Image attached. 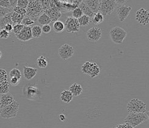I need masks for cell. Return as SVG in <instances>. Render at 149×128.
<instances>
[{"label":"cell","mask_w":149,"mask_h":128,"mask_svg":"<svg viewBox=\"0 0 149 128\" xmlns=\"http://www.w3.org/2000/svg\"><path fill=\"white\" fill-rule=\"evenodd\" d=\"M43 12L41 1H29L26 8V17L33 19L34 20Z\"/></svg>","instance_id":"1"},{"label":"cell","mask_w":149,"mask_h":128,"mask_svg":"<svg viewBox=\"0 0 149 128\" xmlns=\"http://www.w3.org/2000/svg\"><path fill=\"white\" fill-rule=\"evenodd\" d=\"M148 120L146 113H129L124 119L125 123H128L135 127L139 126Z\"/></svg>","instance_id":"2"},{"label":"cell","mask_w":149,"mask_h":128,"mask_svg":"<svg viewBox=\"0 0 149 128\" xmlns=\"http://www.w3.org/2000/svg\"><path fill=\"white\" fill-rule=\"evenodd\" d=\"M127 36V32L120 27H115L111 29L109 36L111 41L116 44H122Z\"/></svg>","instance_id":"3"},{"label":"cell","mask_w":149,"mask_h":128,"mask_svg":"<svg viewBox=\"0 0 149 128\" xmlns=\"http://www.w3.org/2000/svg\"><path fill=\"white\" fill-rule=\"evenodd\" d=\"M19 109V103L14 101L10 105L0 109V116L3 118L9 119L15 117Z\"/></svg>","instance_id":"4"},{"label":"cell","mask_w":149,"mask_h":128,"mask_svg":"<svg viewBox=\"0 0 149 128\" xmlns=\"http://www.w3.org/2000/svg\"><path fill=\"white\" fill-rule=\"evenodd\" d=\"M127 111L128 113H146V104L139 99H133L127 104Z\"/></svg>","instance_id":"5"},{"label":"cell","mask_w":149,"mask_h":128,"mask_svg":"<svg viewBox=\"0 0 149 128\" xmlns=\"http://www.w3.org/2000/svg\"><path fill=\"white\" fill-rule=\"evenodd\" d=\"M81 71L91 78H95L100 74V68L95 62L87 61L81 66Z\"/></svg>","instance_id":"6"},{"label":"cell","mask_w":149,"mask_h":128,"mask_svg":"<svg viewBox=\"0 0 149 128\" xmlns=\"http://www.w3.org/2000/svg\"><path fill=\"white\" fill-rule=\"evenodd\" d=\"M24 96L28 100L35 101L41 97V91L35 85H26L23 90Z\"/></svg>","instance_id":"7"},{"label":"cell","mask_w":149,"mask_h":128,"mask_svg":"<svg viewBox=\"0 0 149 128\" xmlns=\"http://www.w3.org/2000/svg\"><path fill=\"white\" fill-rule=\"evenodd\" d=\"M44 13L50 18L52 22L59 20L62 15L61 10L58 7L57 1H50L49 8L45 10Z\"/></svg>","instance_id":"8"},{"label":"cell","mask_w":149,"mask_h":128,"mask_svg":"<svg viewBox=\"0 0 149 128\" xmlns=\"http://www.w3.org/2000/svg\"><path fill=\"white\" fill-rule=\"evenodd\" d=\"M117 6L116 1L108 0V1H100L99 13H100L104 17L110 15Z\"/></svg>","instance_id":"9"},{"label":"cell","mask_w":149,"mask_h":128,"mask_svg":"<svg viewBox=\"0 0 149 128\" xmlns=\"http://www.w3.org/2000/svg\"><path fill=\"white\" fill-rule=\"evenodd\" d=\"M65 29L67 33H77L79 31V24L78 19H74L72 16L69 17L65 20Z\"/></svg>","instance_id":"10"},{"label":"cell","mask_w":149,"mask_h":128,"mask_svg":"<svg viewBox=\"0 0 149 128\" xmlns=\"http://www.w3.org/2000/svg\"><path fill=\"white\" fill-rule=\"evenodd\" d=\"M74 52L73 47L67 44L61 45L58 50L59 56L63 60H67L72 58L73 56Z\"/></svg>","instance_id":"11"},{"label":"cell","mask_w":149,"mask_h":128,"mask_svg":"<svg viewBox=\"0 0 149 128\" xmlns=\"http://www.w3.org/2000/svg\"><path fill=\"white\" fill-rule=\"evenodd\" d=\"M136 20L142 25H147L149 23V11L142 8L136 11L135 15Z\"/></svg>","instance_id":"12"},{"label":"cell","mask_w":149,"mask_h":128,"mask_svg":"<svg viewBox=\"0 0 149 128\" xmlns=\"http://www.w3.org/2000/svg\"><path fill=\"white\" fill-rule=\"evenodd\" d=\"M103 34L101 28L94 27L91 28L87 32V38L90 42H95L100 39Z\"/></svg>","instance_id":"13"},{"label":"cell","mask_w":149,"mask_h":128,"mask_svg":"<svg viewBox=\"0 0 149 128\" xmlns=\"http://www.w3.org/2000/svg\"><path fill=\"white\" fill-rule=\"evenodd\" d=\"M132 8L125 4L118 5L117 8V15L120 22H124L128 17Z\"/></svg>","instance_id":"14"},{"label":"cell","mask_w":149,"mask_h":128,"mask_svg":"<svg viewBox=\"0 0 149 128\" xmlns=\"http://www.w3.org/2000/svg\"><path fill=\"white\" fill-rule=\"evenodd\" d=\"M17 38L21 41H28L31 40L33 37L31 33V27L24 26L22 31L16 36Z\"/></svg>","instance_id":"15"},{"label":"cell","mask_w":149,"mask_h":128,"mask_svg":"<svg viewBox=\"0 0 149 128\" xmlns=\"http://www.w3.org/2000/svg\"><path fill=\"white\" fill-rule=\"evenodd\" d=\"M15 101L14 96L10 93L2 94L0 98V109L10 105Z\"/></svg>","instance_id":"16"},{"label":"cell","mask_w":149,"mask_h":128,"mask_svg":"<svg viewBox=\"0 0 149 128\" xmlns=\"http://www.w3.org/2000/svg\"><path fill=\"white\" fill-rule=\"evenodd\" d=\"M37 72H38V69L36 68H32V67L26 66L23 68L24 77L28 80L33 79L37 75Z\"/></svg>","instance_id":"17"},{"label":"cell","mask_w":149,"mask_h":128,"mask_svg":"<svg viewBox=\"0 0 149 128\" xmlns=\"http://www.w3.org/2000/svg\"><path fill=\"white\" fill-rule=\"evenodd\" d=\"M94 14L98 13L99 8H100V1H97V0H88V1H83Z\"/></svg>","instance_id":"18"},{"label":"cell","mask_w":149,"mask_h":128,"mask_svg":"<svg viewBox=\"0 0 149 128\" xmlns=\"http://www.w3.org/2000/svg\"><path fill=\"white\" fill-rule=\"evenodd\" d=\"M83 88L81 85L77 83H73L69 88V91L74 96H78L83 92Z\"/></svg>","instance_id":"19"},{"label":"cell","mask_w":149,"mask_h":128,"mask_svg":"<svg viewBox=\"0 0 149 128\" xmlns=\"http://www.w3.org/2000/svg\"><path fill=\"white\" fill-rule=\"evenodd\" d=\"M61 100L65 103H70L73 98V96L69 90H64L61 93Z\"/></svg>","instance_id":"20"},{"label":"cell","mask_w":149,"mask_h":128,"mask_svg":"<svg viewBox=\"0 0 149 128\" xmlns=\"http://www.w3.org/2000/svg\"><path fill=\"white\" fill-rule=\"evenodd\" d=\"M79 8L82 10L83 13L84 15H86L87 16L89 17L91 19H92V18L94 17L95 14L93 13L88 6L83 1H82L81 3H80V4L79 6Z\"/></svg>","instance_id":"21"},{"label":"cell","mask_w":149,"mask_h":128,"mask_svg":"<svg viewBox=\"0 0 149 128\" xmlns=\"http://www.w3.org/2000/svg\"><path fill=\"white\" fill-rule=\"evenodd\" d=\"M12 13H13V11L11 12L10 13H8V14H6L5 16L0 19V28L3 29L4 27L6 25H7V24H12V25H13V23H12L11 19Z\"/></svg>","instance_id":"22"},{"label":"cell","mask_w":149,"mask_h":128,"mask_svg":"<svg viewBox=\"0 0 149 128\" xmlns=\"http://www.w3.org/2000/svg\"><path fill=\"white\" fill-rule=\"evenodd\" d=\"M53 28L56 33H63L64 31V30L65 29L64 23L60 20L56 21L53 23Z\"/></svg>","instance_id":"23"},{"label":"cell","mask_w":149,"mask_h":128,"mask_svg":"<svg viewBox=\"0 0 149 128\" xmlns=\"http://www.w3.org/2000/svg\"><path fill=\"white\" fill-rule=\"evenodd\" d=\"M38 22L40 25L43 26L45 25H49L51 23L52 20L45 13H42L38 18Z\"/></svg>","instance_id":"24"},{"label":"cell","mask_w":149,"mask_h":128,"mask_svg":"<svg viewBox=\"0 0 149 128\" xmlns=\"http://www.w3.org/2000/svg\"><path fill=\"white\" fill-rule=\"evenodd\" d=\"M24 18V15H22L18 14L15 12L13 11V13H12V16H11V19H12V22L13 23V24H20L22 23L23 19Z\"/></svg>","instance_id":"25"},{"label":"cell","mask_w":149,"mask_h":128,"mask_svg":"<svg viewBox=\"0 0 149 128\" xmlns=\"http://www.w3.org/2000/svg\"><path fill=\"white\" fill-rule=\"evenodd\" d=\"M80 27H87L92 22L91 19L86 15H83L81 17L78 19Z\"/></svg>","instance_id":"26"},{"label":"cell","mask_w":149,"mask_h":128,"mask_svg":"<svg viewBox=\"0 0 149 128\" xmlns=\"http://www.w3.org/2000/svg\"><path fill=\"white\" fill-rule=\"evenodd\" d=\"M31 33L33 38H39L42 36V28L39 25H35L31 27Z\"/></svg>","instance_id":"27"},{"label":"cell","mask_w":149,"mask_h":128,"mask_svg":"<svg viewBox=\"0 0 149 128\" xmlns=\"http://www.w3.org/2000/svg\"><path fill=\"white\" fill-rule=\"evenodd\" d=\"M92 22L95 25H99L104 21V16L100 13H97L94 14V17L92 18Z\"/></svg>","instance_id":"28"},{"label":"cell","mask_w":149,"mask_h":128,"mask_svg":"<svg viewBox=\"0 0 149 128\" xmlns=\"http://www.w3.org/2000/svg\"><path fill=\"white\" fill-rule=\"evenodd\" d=\"M37 64L40 68H45L48 66V61L45 57L40 55L37 59Z\"/></svg>","instance_id":"29"},{"label":"cell","mask_w":149,"mask_h":128,"mask_svg":"<svg viewBox=\"0 0 149 128\" xmlns=\"http://www.w3.org/2000/svg\"><path fill=\"white\" fill-rule=\"evenodd\" d=\"M10 89V83L6 81L0 84V94H4L9 93Z\"/></svg>","instance_id":"30"},{"label":"cell","mask_w":149,"mask_h":128,"mask_svg":"<svg viewBox=\"0 0 149 128\" xmlns=\"http://www.w3.org/2000/svg\"><path fill=\"white\" fill-rule=\"evenodd\" d=\"M9 76H10V78L11 77H16V78H19L21 80L22 78V73H21V71L17 69V68H14L12 69L10 72H9Z\"/></svg>","instance_id":"31"},{"label":"cell","mask_w":149,"mask_h":128,"mask_svg":"<svg viewBox=\"0 0 149 128\" xmlns=\"http://www.w3.org/2000/svg\"><path fill=\"white\" fill-rule=\"evenodd\" d=\"M84 14L83 13L82 10L79 7L75 8L72 10V17L76 19H79V18L81 17Z\"/></svg>","instance_id":"32"},{"label":"cell","mask_w":149,"mask_h":128,"mask_svg":"<svg viewBox=\"0 0 149 128\" xmlns=\"http://www.w3.org/2000/svg\"><path fill=\"white\" fill-rule=\"evenodd\" d=\"M8 81L7 71L4 69H0V84Z\"/></svg>","instance_id":"33"},{"label":"cell","mask_w":149,"mask_h":128,"mask_svg":"<svg viewBox=\"0 0 149 128\" xmlns=\"http://www.w3.org/2000/svg\"><path fill=\"white\" fill-rule=\"evenodd\" d=\"M34 22L35 21L32 19H31L30 17H24L22 22V24H23V25L25 27H30L31 25H33L34 23Z\"/></svg>","instance_id":"34"},{"label":"cell","mask_w":149,"mask_h":128,"mask_svg":"<svg viewBox=\"0 0 149 128\" xmlns=\"http://www.w3.org/2000/svg\"><path fill=\"white\" fill-rule=\"evenodd\" d=\"M24 27V26L22 23L16 24V25H13V31L12 32H13L15 34V36H17L22 31V30L23 29Z\"/></svg>","instance_id":"35"},{"label":"cell","mask_w":149,"mask_h":128,"mask_svg":"<svg viewBox=\"0 0 149 128\" xmlns=\"http://www.w3.org/2000/svg\"><path fill=\"white\" fill-rule=\"evenodd\" d=\"M13 11V9H9V8H4L0 6V19L5 16L6 14L8 13H11Z\"/></svg>","instance_id":"36"},{"label":"cell","mask_w":149,"mask_h":128,"mask_svg":"<svg viewBox=\"0 0 149 128\" xmlns=\"http://www.w3.org/2000/svg\"><path fill=\"white\" fill-rule=\"evenodd\" d=\"M28 4H29L28 0H18L17 1V6L26 9Z\"/></svg>","instance_id":"37"},{"label":"cell","mask_w":149,"mask_h":128,"mask_svg":"<svg viewBox=\"0 0 149 128\" xmlns=\"http://www.w3.org/2000/svg\"><path fill=\"white\" fill-rule=\"evenodd\" d=\"M13 11L18 14L24 15V16H26V9L20 8V7H18V6L15 7L13 9Z\"/></svg>","instance_id":"38"},{"label":"cell","mask_w":149,"mask_h":128,"mask_svg":"<svg viewBox=\"0 0 149 128\" xmlns=\"http://www.w3.org/2000/svg\"><path fill=\"white\" fill-rule=\"evenodd\" d=\"M20 79L16 77H11L10 78V85L12 87H17L20 83Z\"/></svg>","instance_id":"39"},{"label":"cell","mask_w":149,"mask_h":128,"mask_svg":"<svg viewBox=\"0 0 149 128\" xmlns=\"http://www.w3.org/2000/svg\"><path fill=\"white\" fill-rule=\"evenodd\" d=\"M10 36V33L8 31H6L4 29H0V39H8Z\"/></svg>","instance_id":"40"},{"label":"cell","mask_w":149,"mask_h":128,"mask_svg":"<svg viewBox=\"0 0 149 128\" xmlns=\"http://www.w3.org/2000/svg\"><path fill=\"white\" fill-rule=\"evenodd\" d=\"M0 6L4 8L10 9L11 6L10 4L9 0H0ZM12 9V8H11Z\"/></svg>","instance_id":"41"},{"label":"cell","mask_w":149,"mask_h":128,"mask_svg":"<svg viewBox=\"0 0 149 128\" xmlns=\"http://www.w3.org/2000/svg\"><path fill=\"white\" fill-rule=\"evenodd\" d=\"M42 33L48 34V33L51 32V31H52V27H51V26L49 25H43L42 27Z\"/></svg>","instance_id":"42"},{"label":"cell","mask_w":149,"mask_h":128,"mask_svg":"<svg viewBox=\"0 0 149 128\" xmlns=\"http://www.w3.org/2000/svg\"><path fill=\"white\" fill-rule=\"evenodd\" d=\"M3 29L10 33L13 31V25H12V24H7V25H6L4 27Z\"/></svg>","instance_id":"43"},{"label":"cell","mask_w":149,"mask_h":128,"mask_svg":"<svg viewBox=\"0 0 149 128\" xmlns=\"http://www.w3.org/2000/svg\"><path fill=\"white\" fill-rule=\"evenodd\" d=\"M17 1H17V0H9L11 8H13V9H14V8L17 6Z\"/></svg>","instance_id":"44"},{"label":"cell","mask_w":149,"mask_h":128,"mask_svg":"<svg viewBox=\"0 0 149 128\" xmlns=\"http://www.w3.org/2000/svg\"><path fill=\"white\" fill-rule=\"evenodd\" d=\"M59 120H60L61 121H63V122L65 121V120H66L65 116V115H64V114H60V115H59Z\"/></svg>","instance_id":"45"},{"label":"cell","mask_w":149,"mask_h":128,"mask_svg":"<svg viewBox=\"0 0 149 128\" xmlns=\"http://www.w3.org/2000/svg\"><path fill=\"white\" fill-rule=\"evenodd\" d=\"M115 128H125V123L118 124L116 126Z\"/></svg>","instance_id":"46"},{"label":"cell","mask_w":149,"mask_h":128,"mask_svg":"<svg viewBox=\"0 0 149 128\" xmlns=\"http://www.w3.org/2000/svg\"><path fill=\"white\" fill-rule=\"evenodd\" d=\"M125 128H134V127L128 123H125Z\"/></svg>","instance_id":"47"},{"label":"cell","mask_w":149,"mask_h":128,"mask_svg":"<svg viewBox=\"0 0 149 128\" xmlns=\"http://www.w3.org/2000/svg\"><path fill=\"white\" fill-rule=\"evenodd\" d=\"M146 115H147V118H148V123H149V111H147L146 112Z\"/></svg>","instance_id":"48"},{"label":"cell","mask_w":149,"mask_h":128,"mask_svg":"<svg viewBox=\"0 0 149 128\" xmlns=\"http://www.w3.org/2000/svg\"><path fill=\"white\" fill-rule=\"evenodd\" d=\"M1 57H2V52L1 50H0V59H1Z\"/></svg>","instance_id":"49"}]
</instances>
